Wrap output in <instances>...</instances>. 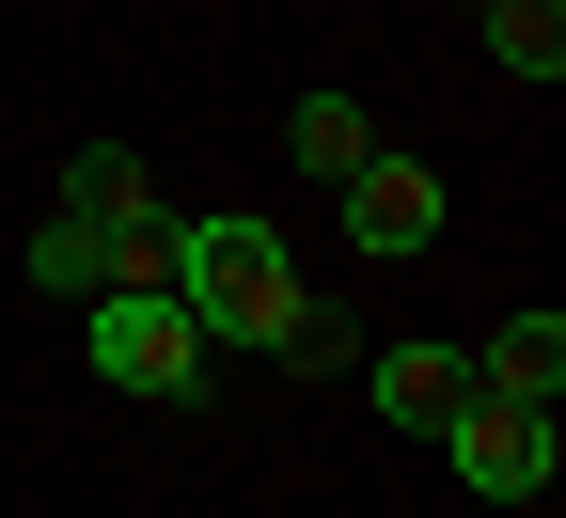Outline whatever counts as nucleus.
<instances>
[{
    "mask_svg": "<svg viewBox=\"0 0 566 518\" xmlns=\"http://www.w3.org/2000/svg\"><path fill=\"white\" fill-rule=\"evenodd\" d=\"M174 299H189L205 346H300V315H315L268 220H189L174 236Z\"/></svg>",
    "mask_w": 566,
    "mask_h": 518,
    "instance_id": "obj_1",
    "label": "nucleus"
},
{
    "mask_svg": "<svg viewBox=\"0 0 566 518\" xmlns=\"http://www.w3.org/2000/svg\"><path fill=\"white\" fill-rule=\"evenodd\" d=\"M80 346H95V378L158 393V409H205V330H189L174 283H111V299H80Z\"/></svg>",
    "mask_w": 566,
    "mask_h": 518,
    "instance_id": "obj_2",
    "label": "nucleus"
},
{
    "mask_svg": "<svg viewBox=\"0 0 566 518\" xmlns=\"http://www.w3.org/2000/svg\"><path fill=\"white\" fill-rule=\"evenodd\" d=\"M63 220L111 236V283H174V236H189V220L158 204V173H142L126 141H80V158H63Z\"/></svg>",
    "mask_w": 566,
    "mask_h": 518,
    "instance_id": "obj_3",
    "label": "nucleus"
},
{
    "mask_svg": "<svg viewBox=\"0 0 566 518\" xmlns=\"http://www.w3.org/2000/svg\"><path fill=\"white\" fill-rule=\"evenodd\" d=\"M424 440L457 456L472 503H551V409H520V393H457Z\"/></svg>",
    "mask_w": 566,
    "mask_h": 518,
    "instance_id": "obj_4",
    "label": "nucleus"
},
{
    "mask_svg": "<svg viewBox=\"0 0 566 518\" xmlns=\"http://www.w3.org/2000/svg\"><path fill=\"white\" fill-rule=\"evenodd\" d=\"M346 236H363V252H424V236H441V173H424V158H363V173H346Z\"/></svg>",
    "mask_w": 566,
    "mask_h": 518,
    "instance_id": "obj_5",
    "label": "nucleus"
},
{
    "mask_svg": "<svg viewBox=\"0 0 566 518\" xmlns=\"http://www.w3.org/2000/svg\"><path fill=\"white\" fill-rule=\"evenodd\" d=\"M363 393H378V424H441V409L472 393V346H378Z\"/></svg>",
    "mask_w": 566,
    "mask_h": 518,
    "instance_id": "obj_6",
    "label": "nucleus"
},
{
    "mask_svg": "<svg viewBox=\"0 0 566 518\" xmlns=\"http://www.w3.org/2000/svg\"><path fill=\"white\" fill-rule=\"evenodd\" d=\"M283 158H300L315 189H346V173L378 158V110H363V95H300V110H283Z\"/></svg>",
    "mask_w": 566,
    "mask_h": 518,
    "instance_id": "obj_7",
    "label": "nucleus"
},
{
    "mask_svg": "<svg viewBox=\"0 0 566 518\" xmlns=\"http://www.w3.org/2000/svg\"><path fill=\"white\" fill-rule=\"evenodd\" d=\"M551 378H566V315H504L472 346V393H520V409H551Z\"/></svg>",
    "mask_w": 566,
    "mask_h": 518,
    "instance_id": "obj_8",
    "label": "nucleus"
},
{
    "mask_svg": "<svg viewBox=\"0 0 566 518\" xmlns=\"http://www.w3.org/2000/svg\"><path fill=\"white\" fill-rule=\"evenodd\" d=\"M32 299H111V236H95V220H32Z\"/></svg>",
    "mask_w": 566,
    "mask_h": 518,
    "instance_id": "obj_9",
    "label": "nucleus"
},
{
    "mask_svg": "<svg viewBox=\"0 0 566 518\" xmlns=\"http://www.w3.org/2000/svg\"><path fill=\"white\" fill-rule=\"evenodd\" d=\"M488 63L504 80H566V0H488Z\"/></svg>",
    "mask_w": 566,
    "mask_h": 518,
    "instance_id": "obj_10",
    "label": "nucleus"
}]
</instances>
